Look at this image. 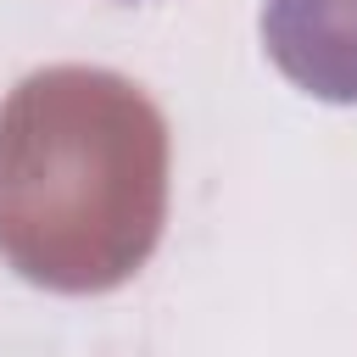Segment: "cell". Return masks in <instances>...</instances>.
Returning a JSON list of instances; mask_svg holds the SVG:
<instances>
[{
  "label": "cell",
  "instance_id": "obj_2",
  "mask_svg": "<svg viewBox=\"0 0 357 357\" xmlns=\"http://www.w3.org/2000/svg\"><path fill=\"white\" fill-rule=\"evenodd\" d=\"M262 45L296 89L357 106V0H268Z\"/></svg>",
  "mask_w": 357,
  "mask_h": 357
},
{
  "label": "cell",
  "instance_id": "obj_1",
  "mask_svg": "<svg viewBox=\"0 0 357 357\" xmlns=\"http://www.w3.org/2000/svg\"><path fill=\"white\" fill-rule=\"evenodd\" d=\"M167 223V123L106 67L28 73L0 106V257L95 296L145 268Z\"/></svg>",
  "mask_w": 357,
  "mask_h": 357
}]
</instances>
